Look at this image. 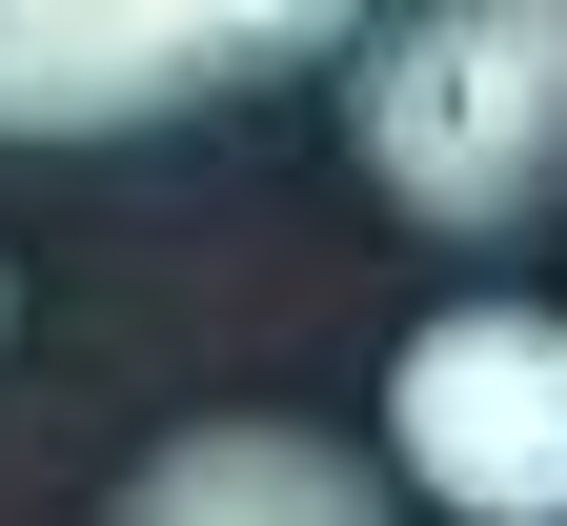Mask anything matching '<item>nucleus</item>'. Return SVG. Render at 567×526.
I'll list each match as a JSON object with an SVG mask.
<instances>
[{
    "label": "nucleus",
    "mask_w": 567,
    "mask_h": 526,
    "mask_svg": "<svg viewBox=\"0 0 567 526\" xmlns=\"http://www.w3.org/2000/svg\"><path fill=\"white\" fill-rule=\"evenodd\" d=\"M365 183L446 244H527L567 223V0H405L344 61Z\"/></svg>",
    "instance_id": "1"
},
{
    "label": "nucleus",
    "mask_w": 567,
    "mask_h": 526,
    "mask_svg": "<svg viewBox=\"0 0 567 526\" xmlns=\"http://www.w3.org/2000/svg\"><path fill=\"white\" fill-rule=\"evenodd\" d=\"M385 0H0V142H142L344 61Z\"/></svg>",
    "instance_id": "2"
},
{
    "label": "nucleus",
    "mask_w": 567,
    "mask_h": 526,
    "mask_svg": "<svg viewBox=\"0 0 567 526\" xmlns=\"http://www.w3.org/2000/svg\"><path fill=\"white\" fill-rule=\"evenodd\" d=\"M385 466L466 526H567V305H425L385 344Z\"/></svg>",
    "instance_id": "3"
},
{
    "label": "nucleus",
    "mask_w": 567,
    "mask_h": 526,
    "mask_svg": "<svg viewBox=\"0 0 567 526\" xmlns=\"http://www.w3.org/2000/svg\"><path fill=\"white\" fill-rule=\"evenodd\" d=\"M102 526H385V466L324 425H163Z\"/></svg>",
    "instance_id": "4"
}]
</instances>
